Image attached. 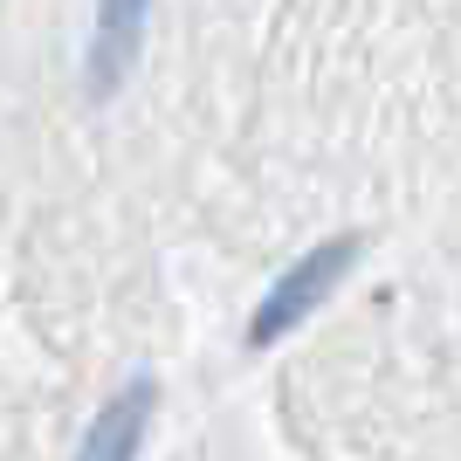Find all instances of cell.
<instances>
[{
  "label": "cell",
  "mask_w": 461,
  "mask_h": 461,
  "mask_svg": "<svg viewBox=\"0 0 461 461\" xmlns=\"http://www.w3.org/2000/svg\"><path fill=\"white\" fill-rule=\"evenodd\" d=\"M152 0H96V28H90V56H83V90L111 96L117 83L131 77L138 62V35H145Z\"/></svg>",
  "instance_id": "2"
},
{
  "label": "cell",
  "mask_w": 461,
  "mask_h": 461,
  "mask_svg": "<svg viewBox=\"0 0 461 461\" xmlns=\"http://www.w3.org/2000/svg\"><path fill=\"white\" fill-rule=\"evenodd\" d=\"M152 413H158V385H152V379H131V385H124V393H117V400L90 420L77 461H138V447H145V434H152Z\"/></svg>",
  "instance_id": "3"
},
{
  "label": "cell",
  "mask_w": 461,
  "mask_h": 461,
  "mask_svg": "<svg viewBox=\"0 0 461 461\" xmlns=\"http://www.w3.org/2000/svg\"><path fill=\"white\" fill-rule=\"evenodd\" d=\"M351 255H358V234H330V241H317L310 255H296L283 276H276L269 289H262V303H255L249 330H241V345L262 351V345H283L289 330L303 324L317 303H330V289L345 283Z\"/></svg>",
  "instance_id": "1"
}]
</instances>
